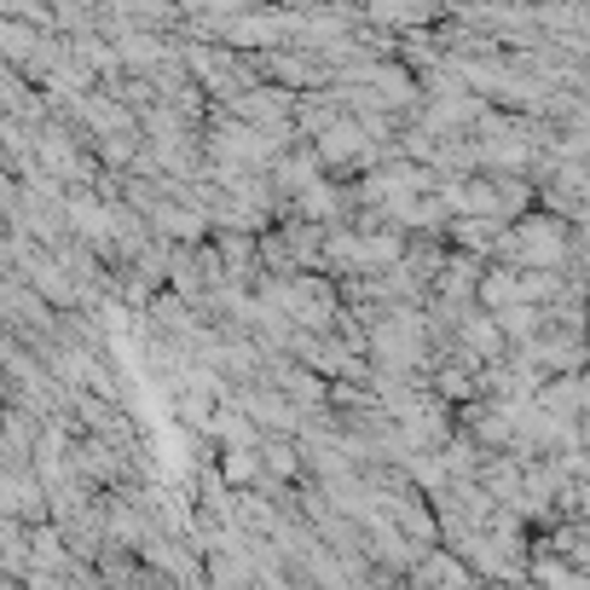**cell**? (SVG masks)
I'll list each match as a JSON object with an SVG mask.
<instances>
[{
  "label": "cell",
  "mask_w": 590,
  "mask_h": 590,
  "mask_svg": "<svg viewBox=\"0 0 590 590\" xmlns=\"http://www.w3.org/2000/svg\"><path fill=\"white\" fill-rule=\"evenodd\" d=\"M151 312H157V319H162V330H174V336H192V330H197V319H192V307H186V302H174V295H162V302H157Z\"/></svg>",
  "instance_id": "20"
},
{
  "label": "cell",
  "mask_w": 590,
  "mask_h": 590,
  "mask_svg": "<svg viewBox=\"0 0 590 590\" xmlns=\"http://www.w3.org/2000/svg\"><path fill=\"white\" fill-rule=\"evenodd\" d=\"M492 324H497V336H504V342H539L544 312L539 307H504V312H492Z\"/></svg>",
  "instance_id": "10"
},
{
  "label": "cell",
  "mask_w": 590,
  "mask_h": 590,
  "mask_svg": "<svg viewBox=\"0 0 590 590\" xmlns=\"http://www.w3.org/2000/svg\"><path fill=\"white\" fill-rule=\"evenodd\" d=\"M290 139V127H272V134H261V127H244V122H220L214 127V157L226 162V169H255V162H267L279 145Z\"/></svg>",
  "instance_id": "2"
},
{
  "label": "cell",
  "mask_w": 590,
  "mask_h": 590,
  "mask_svg": "<svg viewBox=\"0 0 590 590\" xmlns=\"http://www.w3.org/2000/svg\"><path fill=\"white\" fill-rule=\"evenodd\" d=\"M17 255H24V272L35 279V290H41V295H52V302H76V295H82L76 284L64 279V267H52L47 255H35V249H17Z\"/></svg>",
  "instance_id": "6"
},
{
  "label": "cell",
  "mask_w": 590,
  "mask_h": 590,
  "mask_svg": "<svg viewBox=\"0 0 590 590\" xmlns=\"http://www.w3.org/2000/svg\"><path fill=\"white\" fill-rule=\"evenodd\" d=\"M29 567L35 574H59V567L70 562L64 556V539H59V527H47V521H35V532H29Z\"/></svg>",
  "instance_id": "9"
},
{
  "label": "cell",
  "mask_w": 590,
  "mask_h": 590,
  "mask_svg": "<svg viewBox=\"0 0 590 590\" xmlns=\"http://www.w3.org/2000/svg\"><path fill=\"white\" fill-rule=\"evenodd\" d=\"M422 556H429L422 562V579H434L440 590H464V567H457L452 556H434V550H422Z\"/></svg>",
  "instance_id": "21"
},
{
  "label": "cell",
  "mask_w": 590,
  "mask_h": 590,
  "mask_svg": "<svg viewBox=\"0 0 590 590\" xmlns=\"http://www.w3.org/2000/svg\"><path fill=\"white\" fill-rule=\"evenodd\" d=\"M244 411L261 422V429H290V422H295V411L279 394H244Z\"/></svg>",
  "instance_id": "16"
},
{
  "label": "cell",
  "mask_w": 590,
  "mask_h": 590,
  "mask_svg": "<svg viewBox=\"0 0 590 590\" xmlns=\"http://www.w3.org/2000/svg\"><path fill=\"white\" fill-rule=\"evenodd\" d=\"M371 82L382 87V99H389V105H411L417 99V82L405 76V70H371Z\"/></svg>",
  "instance_id": "19"
},
{
  "label": "cell",
  "mask_w": 590,
  "mask_h": 590,
  "mask_svg": "<svg viewBox=\"0 0 590 590\" xmlns=\"http://www.w3.org/2000/svg\"><path fill=\"white\" fill-rule=\"evenodd\" d=\"M481 157L492 162V169H527V157H532V151H527L521 139H487V145H481Z\"/></svg>",
  "instance_id": "18"
},
{
  "label": "cell",
  "mask_w": 590,
  "mask_h": 590,
  "mask_svg": "<svg viewBox=\"0 0 590 590\" xmlns=\"http://www.w3.org/2000/svg\"><path fill=\"white\" fill-rule=\"evenodd\" d=\"M312 180H319V162H312V157H290V162H279V186H290L295 197H302Z\"/></svg>",
  "instance_id": "22"
},
{
  "label": "cell",
  "mask_w": 590,
  "mask_h": 590,
  "mask_svg": "<svg viewBox=\"0 0 590 590\" xmlns=\"http://www.w3.org/2000/svg\"><path fill=\"white\" fill-rule=\"evenodd\" d=\"M24 590H64V585L52 579V574H35V567H29V574H24Z\"/></svg>",
  "instance_id": "34"
},
{
  "label": "cell",
  "mask_w": 590,
  "mask_h": 590,
  "mask_svg": "<svg viewBox=\"0 0 590 590\" xmlns=\"http://www.w3.org/2000/svg\"><path fill=\"white\" fill-rule=\"evenodd\" d=\"M469 469H475V446L469 440H452L446 457H440V475H446V481H469Z\"/></svg>",
  "instance_id": "23"
},
{
  "label": "cell",
  "mask_w": 590,
  "mask_h": 590,
  "mask_svg": "<svg viewBox=\"0 0 590 590\" xmlns=\"http://www.w3.org/2000/svg\"><path fill=\"white\" fill-rule=\"evenodd\" d=\"M122 59L127 64H151L157 59V41H151V35H122Z\"/></svg>",
  "instance_id": "26"
},
{
  "label": "cell",
  "mask_w": 590,
  "mask_h": 590,
  "mask_svg": "<svg viewBox=\"0 0 590 590\" xmlns=\"http://www.w3.org/2000/svg\"><path fill=\"white\" fill-rule=\"evenodd\" d=\"M110 532L134 544V539H139V515H134V509H116V515H110Z\"/></svg>",
  "instance_id": "32"
},
{
  "label": "cell",
  "mask_w": 590,
  "mask_h": 590,
  "mask_svg": "<svg viewBox=\"0 0 590 590\" xmlns=\"http://www.w3.org/2000/svg\"><path fill=\"white\" fill-rule=\"evenodd\" d=\"M127 324H134V319H127V312L122 307H105V330H110V336H122V330Z\"/></svg>",
  "instance_id": "33"
},
{
  "label": "cell",
  "mask_w": 590,
  "mask_h": 590,
  "mask_svg": "<svg viewBox=\"0 0 590 590\" xmlns=\"http://www.w3.org/2000/svg\"><path fill=\"white\" fill-rule=\"evenodd\" d=\"M405 464H411V475H417L422 487H446V475H440L434 457H405Z\"/></svg>",
  "instance_id": "31"
},
{
  "label": "cell",
  "mask_w": 590,
  "mask_h": 590,
  "mask_svg": "<svg viewBox=\"0 0 590 590\" xmlns=\"http://www.w3.org/2000/svg\"><path fill=\"white\" fill-rule=\"evenodd\" d=\"M35 151H41V162H47L52 174H64V180H76V174H82V157L64 145V134H59V127H47V134L35 139Z\"/></svg>",
  "instance_id": "11"
},
{
  "label": "cell",
  "mask_w": 590,
  "mask_h": 590,
  "mask_svg": "<svg viewBox=\"0 0 590 590\" xmlns=\"http://www.w3.org/2000/svg\"><path fill=\"white\" fill-rule=\"evenodd\" d=\"M214 481L220 487H255V481H261V457H255V452H226Z\"/></svg>",
  "instance_id": "15"
},
{
  "label": "cell",
  "mask_w": 590,
  "mask_h": 590,
  "mask_svg": "<svg viewBox=\"0 0 590 590\" xmlns=\"http://www.w3.org/2000/svg\"><path fill=\"white\" fill-rule=\"evenodd\" d=\"M279 382H284V389L302 400V405H319V400H324V382L307 377V371H279Z\"/></svg>",
  "instance_id": "25"
},
{
  "label": "cell",
  "mask_w": 590,
  "mask_h": 590,
  "mask_svg": "<svg viewBox=\"0 0 590 590\" xmlns=\"http://www.w3.org/2000/svg\"><path fill=\"white\" fill-rule=\"evenodd\" d=\"M209 429L226 440V452H255V446H261L255 422H244V411H232V405H214V411H209Z\"/></svg>",
  "instance_id": "7"
},
{
  "label": "cell",
  "mask_w": 590,
  "mask_h": 590,
  "mask_svg": "<svg viewBox=\"0 0 590 590\" xmlns=\"http://www.w3.org/2000/svg\"><path fill=\"white\" fill-rule=\"evenodd\" d=\"M562 279L556 272H515V307H539V302H556Z\"/></svg>",
  "instance_id": "13"
},
{
  "label": "cell",
  "mask_w": 590,
  "mask_h": 590,
  "mask_svg": "<svg viewBox=\"0 0 590 590\" xmlns=\"http://www.w3.org/2000/svg\"><path fill=\"white\" fill-rule=\"evenodd\" d=\"M244 521L272 532V527H279V515H272V504H261V497H244Z\"/></svg>",
  "instance_id": "28"
},
{
  "label": "cell",
  "mask_w": 590,
  "mask_h": 590,
  "mask_svg": "<svg viewBox=\"0 0 590 590\" xmlns=\"http://www.w3.org/2000/svg\"><path fill=\"white\" fill-rule=\"evenodd\" d=\"M492 232H504V226H497V220H457V226H452V237L464 249H487V244L504 249V237H492Z\"/></svg>",
  "instance_id": "17"
},
{
  "label": "cell",
  "mask_w": 590,
  "mask_h": 590,
  "mask_svg": "<svg viewBox=\"0 0 590 590\" xmlns=\"http://www.w3.org/2000/svg\"><path fill=\"white\" fill-rule=\"evenodd\" d=\"M504 249L521 255L527 272H556L567 261V226H562V220H550V214H527L521 226L504 237Z\"/></svg>",
  "instance_id": "1"
},
{
  "label": "cell",
  "mask_w": 590,
  "mask_h": 590,
  "mask_svg": "<svg viewBox=\"0 0 590 590\" xmlns=\"http://www.w3.org/2000/svg\"><path fill=\"white\" fill-rule=\"evenodd\" d=\"M64 220L87 237V244H105V237H110V209H105L99 197H87V192L64 197Z\"/></svg>",
  "instance_id": "4"
},
{
  "label": "cell",
  "mask_w": 590,
  "mask_h": 590,
  "mask_svg": "<svg viewBox=\"0 0 590 590\" xmlns=\"http://www.w3.org/2000/svg\"><path fill=\"white\" fill-rule=\"evenodd\" d=\"M157 226L174 237V244H197L202 226H209V214H197V209H157Z\"/></svg>",
  "instance_id": "14"
},
{
  "label": "cell",
  "mask_w": 590,
  "mask_h": 590,
  "mask_svg": "<svg viewBox=\"0 0 590 590\" xmlns=\"http://www.w3.org/2000/svg\"><path fill=\"white\" fill-rule=\"evenodd\" d=\"M302 214L307 220H330V214H336V192H330L324 180H312V186L302 192Z\"/></svg>",
  "instance_id": "24"
},
{
  "label": "cell",
  "mask_w": 590,
  "mask_h": 590,
  "mask_svg": "<svg viewBox=\"0 0 590 590\" xmlns=\"http://www.w3.org/2000/svg\"><path fill=\"white\" fill-rule=\"evenodd\" d=\"M457 336H464V347H469L475 359H487V365H497V359H504V336H497L492 312H469V319L457 324Z\"/></svg>",
  "instance_id": "5"
},
{
  "label": "cell",
  "mask_w": 590,
  "mask_h": 590,
  "mask_svg": "<svg viewBox=\"0 0 590 590\" xmlns=\"http://www.w3.org/2000/svg\"><path fill=\"white\" fill-rule=\"evenodd\" d=\"M475 302H481L487 312H504V307H515V272H481L475 279Z\"/></svg>",
  "instance_id": "12"
},
{
  "label": "cell",
  "mask_w": 590,
  "mask_h": 590,
  "mask_svg": "<svg viewBox=\"0 0 590 590\" xmlns=\"http://www.w3.org/2000/svg\"><path fill=\"white\" fill-rule=\"evenodd\" d=\"M365 151V127L359 122H330L324 134H319V151H312V162H354Z\"/></svg>",
  "instance_id": "3"
},
{
  "label": "cell",
  "mask_w": 590,
  "mask_h": 590,
  "mask_svg": "<svg viewBox=\"0 0 590 590\" xmlns=\"http://www.w3.org/2000/svg\"><path fill=\"white\" fill-rule=\"evenodd\" d=\"M99 151H105V162H116V169H122V162H134V134H116V139H105Z\"/></svg>",
  "instance_id": "29"
},
{
  "label": "cell",
  "mask_w": 590,
  "mask_h": 590,
  "mask_svg": "<svg viewBox=\"0 0 590 590\" xmlns=\"http://www.w3.org/2000/svg\"><path fill=\"white\" fill-rule=\"evenodd\" d=\"M434 389L446 394V400H464V394H469V377H464V371H452V365H446V371L434 377Z\"/></svg>",
  "instance_id": "30"
},
{
  "label": "cell",
  "mask_w": 590,
  "mask_h": 590,
  "mask_svg": "<svg viewBox=\"0 0 590 590\" xmlns=\"http://www.w3.org/2000/svg\"><path fill=\"white\" fill-rule=\"evenodd\" d=\"M290 249H295V261H319V226H295Z\"/></svg>",
  "instance_id": "27"
},
{
  "label": "cell",
  "mask_w": 590,
  "mask_h": 590,
  "mask_svg": "<svg viewBox=\"0 0 590 590\" xmlns=\"http://www.w3.org/2000/svg\"><path fill=\"white\" fill-rule=\"evenodd\" d=\"M481 492L492 497V504H515L521 497V464H509V457H492V464L481 469Z\"/></svg>",
  "instance_id": "8"
}]
</instances>
